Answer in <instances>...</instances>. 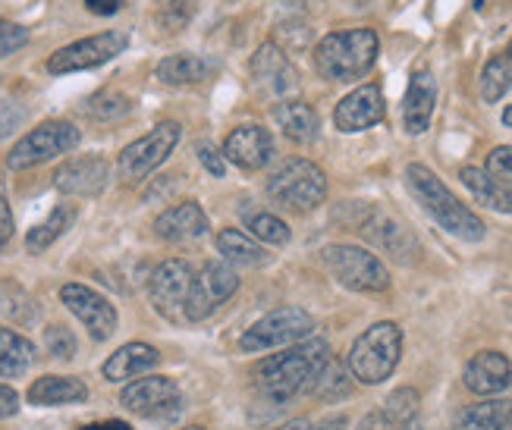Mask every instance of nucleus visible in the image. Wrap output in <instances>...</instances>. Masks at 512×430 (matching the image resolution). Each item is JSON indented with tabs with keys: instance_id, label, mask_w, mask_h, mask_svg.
I'll use <instances>...</instances> for the list:
<instances>
[{
	"instance_id": "obj_1",
	"label": "nucleus",
	"mask_w": 512,
	"mask_h": 430,
	"mask_svg": "<svg viewBox=\"0 0 512 430\" xmlns=\"http://www.w3.org/2000/svg\"><path fill=\"white\" fill-rule=\"evenodd\" d=\"M327 361H330V346L324 343V339L308 336V339H302V343H296L293 349L261 361V365L255 368L258 390L271 402H289L315 383V377L324 371Z\"/></svg>"
},
{
	"instance_id": "obj_2",
	"label": "nucleus",
	"mask_w": 512,
	"mask_h": 430,
	"mask_svg": "<svg viewBox=\"0 0 512 430\" xmlns=\"http://www.w3.org/2000/svg\"><path fill=\"white\" fill-rule=\"evenodd\" d=\"M406 186L418 198V205L425 208L443 230L465 242H481L484 239V220L462 205V201L440 183V176L428 170L425 164H409L406 167Z\"/></svg>"
},
{
	"instance_id": "obj_3",
	"label": "nucleus",
	"mask_w": 512,
	"mask_h": 430,
	"mask_svg": "<svg viewBox=\"0 0 512 430\" xmlns=\"http://www.w3.org/2000/svg\"><path fill=\"white\" fill-rule=\"evenodd\" d=\"M381 51L374 29H346L330 32L315 48V70L330 82H352L362 79Z\"/></svg>"
},
{
	"instance_id": "obj_4",
	"label": "nucleus",
	"mask_w": 512,
	"mask_h": 430,
	"mask_svg": "<svg viewBox=\"0 0 512 430\" xmlns=\"http://www.w3.org/2000/svg\"><path fill=\"white\" fill-rule=\"evenodd\" d=\"M399 355H403V330L393 321H381L352 343L346 368L359 383L374 387V383H384L396 371Z\"/></svg>"
},
{
	"instance_id": "obj_5",
	"label": "nucleus",
	"mask_w": 512,
	"mask_h": 430,
	"mask_svg": "<svg viewBox=\"0 0 512 430\" xmlns=\"http://www.w3.org/2000/svg\"><path fill=\"white\" fill-rule=\"evenodd\" d=\"M324 267L333 274L340 286L352 289V292H384L390 289V270L384 267V261L371 255L362 245H327L321 252Z\"/></svg>"
},
{
	"instance_id": "obj_6",
	"label": "nucleus",
	"mask_w": 512,
	"mask_h": 430,
	"mask_svg": "<svg viewBox=\"0 0 512 430\" xmlns=\"http://www.w3.org/2000/svg\"><path fill=\"white\" fill-rule=\"evenodd\" d=\"M267 195L283 208L311 211L327 198V176L311 161H289L267 179Z\"/></svg>"
},
{
	"instance_id": "obj_7",
	"label": "nucleus",
	"mask_w": 512,
	"mask_h": 430,
	"mask_svg": "<svg viewBox=\"0 0 512 430\" xmlns=\"http://www.w3.org/2000/svg\"><path fill=\"white\" fill-rule=\"evenodd\" d=\"M79 142H82V132L73 123H66V120H48V123H41L38 129L26 132L13 145V151L7 154V167L10 170L38 167L44 161H54V157L79 148Z\"/></svg>"
},
{
	"instance_id": "obj_8",
	"label": "nucleus",
	"mask_w": 512,
	"mask_h": 430,
	"mask_svg": "<svg viewBox=\"0 0 512 430\" xmlns=\"http://www.w3.org/2000/svg\"><path fill=\"white\" fill-rule=\"evenodd\" d=\"M315 330V318L296 305H283L271 314H264L261 321H255L246 333H242L239 346L242 352H267L277 346L302 343Z\"/></svg>"
},
{
	"instance_id": "obj_9",
	"label": "nucleus",
	"mask_w": 512,
	"mask_h": 430,
	"mask_svg": "<svg viewBox=\"0 0 512 430\" xmlns=\"http://www.w3.org/2000/svg\"><path fill=\"white\" fill-rule=\"evenodd\" d=\"M180 135H183L180 123H173V120L158 123L148 135H142V139H136L132 145L123 148L120 161H117L120 176L126 179V183H142L151 170H158L173 154L176 142H180Z\"/></svg>"
},
{
	"instance_id": "obj_10",
	"label": "nucleus",
	"mask_w": 512,
	"mask_h": 430,
	"mask_svg": "<svg viewBox=\"0 0 512 430\" xmlns=\"http://www.w3.org/2000/svg\"><path fill=\"white\" fill-rule=\"evenodd\" d=\"M236 289H239V274H236V270L227 261H208L192 277L189 299H186V308H183V318L192 321V324L211 318V314L220 305H224Z\"/></svg>"
},
{
	"instance_id": "obj_11",
	"label": "nucleus",
	"mask_w": 512,
	"mask_h": 430,
	"mask_svg": "<svg viewBox=\"0 0 512 430\" xmlns=\"http://www.w3.org/2000/svg\"><path fill=\"white\" fill-rule=\"evenodd\" d=\"M192 277H195V270L180 258L164 261V264L154 267V274L148 277V299H151L154 311H158L161 318L186 321L183 308H186V299H189Z\"/></svg>"
},
{
	"instance_id": "obj_12",
	"label": "nucleus",
	"mask_w": 512,
	"mask_h": 430,
	"mask_svg": "<svg viewBox=\"0 0 512 430\" xmlns=\"http://www.w3.org/2000/svg\"><path fill=\"white\" fill-rule=\"evenodd\" d=\"M123 51H126V35L123 32H101V35L66 44V48H60L57 54H51L48 70L54 76L79 73V70H95V66L114 60Z\"/></svg>"
},
{
	"instance_id": "obj_13",
	"label": "nucleus",
	"mask_w": 512,
	"mask_h": 430,
	"mask_svg": "<svg viewBox=\"0 0 512 430\" xmlns=\"http://www.w3.org/2000/svg\"><path fill=\"white\" fill-rule=\"evenodd\" d=\"M252 79L258 85V92L274 98L277 104L289 101L299 92V76L277 41H264L258 54L252 57Z\"/></svg>"
},
{
	"instance_id": "obj_14",
	"label": "nucleus",
	"mask_w": 512,
	"mask_h": 430,
	"mask_svg": "<svg viewBox=\"0 0 512 430\" xmlns=\"http://www.w3.org/2000/svg\"><path fill=\"white\" fill-rule=\"evenodd\" d=\"M60 302L76 314V318L85 324V330L92 333V339H98V343H104V339L114 336V330H117V308L110 305L101 296V292H95L92 286L66 283L60 289Z\"/></svg>"
},
{
	"instance_id": "obj_15",
	"label": "nucleus",
	"mask_w": 512,
	"mask_h": 430,
	"mask_svg": "<svg viewBox=\"0 0 512 430\" xmlns=\"http://www.w3.org/2000/svg\"><path fill=\"white\" fill-rule=\"evenodd\" d=\"M107 179H110V164L104 161V157L101 154H82V157H73V161L57 167L54 186L66 195L92 198V195H101L107 189Z\"/></svg>"
},
{
	"instance_id": "obj_16",
	"label": "nucleus",
	"mask_w": 512,
	"mask_h": 430,
	"mask_svg": "<svg viewBox=\"0 0 512 430\" xmlns=\"http://www.w3.org/2000/svg\"><path fill=\"white\" fill-rule=\"evenodd\" d=\"M224 157L230 164H236L239 170H261L267 167V161L274 157V139L271 132L258 123H246L236 126L227 142H224Z\"/></svg>"
},
{
	"instance_id": "obj_17",
	"label": "nucleus",
	"mask_w": 512,
	"mask_h": 430,
	"mask_svg": "<svg viewBox=\"0 0 512 430\" xmlns=\"http://www.w3.org/2000/svg\"><path fill=\"white\" fill-rule=\"evenodd\" d=\"M381 120H384V95L377 85L355 88L333 110V123H337L340 132H365Z\"/></svg>"
},
{
	"instance_id": "obj_18",
	"label": "nucleus",
	"mask_w": 512,
	"mask_h": 430,
	"mask_svg": "<svg viewBox=\"0 0 512 430\" xmlns=\"http://www.w3.org/2000/svg\"><path fill=\"white\" fill-rule=\"evenodd\" d=\"M120 402L136 415H161L180 405V387L170 377H142L120 393Z\"/></svg>"
},
{
	"instance_id": "obj_19",
	"label": "nucleus",
	"mask_w": 512,
	"mask_h": 430,
	"mask_svg": "<svg viewBox=\"0 0 512 430\" xmlns=\"http://www.w3.org/2000/svg\"><path fill=\"white\" fill-rule=\"evenodd\" d=\"M359 226H362L365 239H371L381 252L393 255L396 261H412L418 255V242L406 230V223H399L396 217H390L384 211H368V217Z\"/></svg>"
},
{
	"instance_id": "obj_20",
	"label": "nucleus",
	"mask_w": 512,
	"mask_h": 430,
	"mask_svg": "<svg viewBox=\"0 0 512 430\" xmlns=\"http://www.w3.org/2000/svg\"><path fill=\"white\" fill-rule=\"evenodd\" d=\"M434 104H437V79L428 66H418L409 79L406 98H403V126L409 135L428 132L431 117H434Z\"/></svg>"
},
{
	"instance_id": "obj_21",
	"label": "nucleus",
	"mask_w": 512,
	"mask_h": 430,
	"mask_svg": "<svg viewBox=\"0 0 512 430\" xmlns=\"http://www.w3.org/2000/svg\"><path fill=\"white\" fill-rule=\"evenodd\" d=\"M465 387L478 396H497L512 387V361L500 352H478L465 365Z\"/></svg>"
},
{
	"instance_id": "obj_22",
	"label": "nucleus",
	"mask_w": 512,
	"mask_h": 430,
	"mask_svg": "<svg viewBox=\"0 0 512 430\" xmlns=\"http://www.w3.org/2000/svg\"><path fill=\"white\" fill-rule=\"evenodd\" d=\"M205 230H208V217L195 201H180V205L167 208L154 220V233L167 242H189V239L205 236Z\"/></svg>"
},
{
	"instance_id": "obj_23",
	"label": "nucleus",
	"mask_w": 512,
	"mask_h": 430,
	"mask_svg": "<svg viewBox=\"0 0 512 430\" xmlns=\"http://www.w3.org/2000/svg\"><path fill=\"white\" fill-rule=\"evenodd\" d=\"M274 123L283 129L286 139H293L299 145H308L318 139L321 132V120L311 104L299 101V98H289V101H280L274 107Z\"/></svg>"
},
{
	"instance_id": "obj_24",
	"label": "nucleus",
	"mask_w": 512,
	"mask_h": 430,
	"mask_svg": "<svg viewBox=\"0 0 512 430\" xmlns=\"http://www.w3.org/2000/svg\"><path fill=\"white\" fill-rule=\"evenodd\" d=\"M161 361L158 349L148 346V343H126L120 346L114 355L104 361V377L107 380H132V377H142L145 371H151L154 365Z\"/></svg>"
},
{
	"instance_id": "obj_25",
	"label": "nucleus",
	"mask_w": 512,
	"mask_h": 430,
	"mask_svg": "<svg viewBox=\"0 0 512 430\" xmlns=\"http://www.w3.org/2000/svg\"><path fill=\"white\" fill-rule=\"evenodd\" d=\"M214 73V63L202 54H173L154 66V76L164 85H195Z\"/></svg>"
},
{
	"instance_id": "obj_26",
	"label": "nucleus",
	"mask_w": 512,
	"mask_h": 430,
	"mask_svg": "<svg viewBox=\"0 0 512 430\" xmlns=\"http://www.w3.org/2000/svg\"><path fill=\"white\" fill-rule=\"evenodd\" d=\"M88 399V387L79 377H38L29 387V402L32 405H73V402H85Z\"/></svg>"
},
{
	"instance_id": "obj_27",
	"label": "nucleus",
	"mask_w": 512,
	"mask_h": 430,
	"mask_svg": "<svg viewBox=\"0 0 512 430\" xmlns=\"http://www.w3.org/2000/svg\"><path fill=\"white\" fill-rule=\"evenodd\" d=\"M35 361V346L32 339H26L16 330L0 327V377H19L32 368Z\"/></svg>"
},
{
	"instance_id": "obj_28",
	"label": "nucleus",
	"mask_w": 512,
	"mask_h": 430,
	"mask_svg": "<svg viewBox=\"0 0 512 430\" xmlns=\"http://www.w3.org/2000/svg\"><path fill=\"white\" fill-rule=\"evenodd\" d=\"M484 173L494 189V208L512 214V145H500L487 154Z\"/></svg>"
},
{
	"instance_id": "obj_29",
	"label": "nucleus",
	"mask_w": 512,
	"mask_h": 430,
	"mask_svg": "<svg viewBox=\"0 0 512 430\" xmlns=\"http://www.w3.org/2000/svg\"><path fill=\"white\" fill-rule=\"evenodd\" d=\"M509 418V402L503 399H484L475 405H465L456 415L453 430H503Z\"/></svg>"
},
{
	"instance_id": "obj_30",
	"label": "nucleus",
	"mask_w": 512,
	"mask_h": 430,
	"mask_svg": "<svg viewBox=\"0 0 512 430\" xmlns=\"http://www.w3.org/2000/svg\"><path fill=\"white\" fill-rule=\"evenodd\" d=\"M217 252L224 255L230 264H242V267H258L267 261L264 245H258L249 233H242V230H220L217 233Z\"/></svg>"
},
{
	"instance_id": "obj_31",
	"label": "nucleus",
	"mask_w": 512,
	"mask_h": 430,
	"mask_svg": "<svg viewBox=\"0 0 512 430\" xmlns=\"http://www.w3.org/2000/svg\"><path fill=\"white\" fill-rule=\"evenodd\" d=\"M73 220H76V208H73V205H57V208L48 214V220L38 223V226H32V230H29L26 248H29V252H44V248L54 245L66 230H70Z\"/></svg>"
},
{
	"instance_id": "obj_32",
	"label": "nucleus",
	"mask_w": 512,
	"mask_h": 430,
	"mask_svg": "<svg viewBox=\"0 0 512 430\" xmlns=\"http://www.w3.org/2000/svg\"><path fill=\"white\" fill-rule=\"evenodd\" d=\"M418 393L412 387H403V390H393L387 396V409H384V418L390 421V427H399V430H421L418 424Z\"/></svg>"
},
{
	"instance_id": "obj_33",
	"label": "nucleus",
	"mask_w": 512,
	"mask_h": 430,
	"mask_svg": "<svg viewBox=\"0 0 512 430\" xmlns=\"http://www.w3.org/2000/svg\"><path fill=\"white\" fill-rule=\"evenodd\" d=\"M512 88V66L506 57H491L481 70V98L487 104H497Z\"/></svg>"
},
{
	"instance_id": "obj_34",
	"label": "nucleus",
	"mask_w": 512,
	"mask_h": 430,
	"mask_svg": "<svg viewBox=\"0 0 512 430\" xmlns=\"http://www.w3.org/2000/svg\"><path fill=\"white\" fill-rule=\"evenodd\" d=\"M198 10V0H154V22L164 32L186 29Z\"/></svg>"
},
{
	"instance_id": "obj_35",
	"label": "nucleus",
	"mask_w": 512,
	"mask_h": 430,
	"mask_svg": "<svg viewBox=\"0 0 512 430\" xmlns=\"http://www.w3.org/2000/svg\"><path fill=\"white\" fill-rule=\"evenodd\" d=\"M311 390H315V396H321V399H340L352 390V374L346 365L330 358L324 371L315 377V383H311Z\"/></svg>"
},
{
	"instance_id": "obj_36",
	"label": "nucleus",
	"mask_w": 512,
	"mask_h": 430,
	"mask_svg": "<svg viewBox=\"0 0 512 430\" xmlns=\"http://www.w3.org/2000/svg\"><path fill=\"white\" fill-rule=\"evenodd\" d=\"M249 230H252V236L261 239L264 245H286V242H289V226H286V220H280L277 214H267V211L252 214V217H249Z\"/></svg>"
},
{
	"instance_id": "obj_37",
	"label": "nucleus",
	"mask_w": 512,
	"mask_h": 430,
	"mask_svg": "<svg viewBox=\"0 0 512 430\" xmlns=\"http://www.w3.org/2000/svg\"><path fill=\"white\" fill-rule=\"evenodd\" d=\"M129 98L120 95V92H101L95 95L92 101L85 104V113L88 117H95V120H117L123 117V113H129Z\"/></svg>"
},
{
	"instance_id": "obj_38",
	"label": "nucleus",
	"mask_w": 512,
	"mask_h": 430,
	"mask_svg": "<svg viewBox=\"0 0 512 430\" xmlns=\"http://www.w3.org/2000/svg\"><path fill=\"white\" fill-rule=\"evenodd\" d=\"M459 179L465 183V189H469L481 201V205L494 208V189H491V179H487L484 170H478V167H462Z\"/></svg>"
},
{
	"instance_id": "obj_39",
	"label": "nucleus",
	"mask_w": 512,
	"mask_h": 430,
	"mask_svg": "<svg viewBox=\"0 0 512 430\" xmlns=\"http://www.w3.org/2000/svg\"><path fill=\"white\" fill-rule=\"evenodd\" d=\"M26 44H29V29L16 26L10 19H0V57H10L19 48H26Z\"/></svg>"
},
{
	"instance_id": "obj_40",
	"label": "nucleus",
	"mask_w": 512,
	"mask_h": 430,
	"mask_svg": "<svg viewBox=\"0 0 512 430\" xmlns=\"http://www.w3.org/2000/svg\"><path fill=\"white\" fill-rule=\"evenodd\" d=\"M44 346L54 358H73L76 355V336L66 330V327H48L44 333Z\"/></svg>"
},
{
	"instance_id": "obj_41",
	"label": "nucleus",
	"mask_w": 512,
	"mask_h": 430,
	"mask_svg": "<svg viewBox=\"0 0 512 430\" xmlns=\"http://www.w3.org/2000/svg\"><path fill=\"white\" fill-rule=\"evenodd\" d=\"M198 161H202L205 170H208L211 176H217V179L227 173V157H224V151H217V148L208 145V142L198 145Z\"/></svg>"
},
{
	"instance_id": "obj_42",
	"label": "nucleus",
	"mask_w": 512,
	"mask_h": 430,
	"mask_svg": "<svg viewBox=\"0 0 512 430\" xmlns=\"http://www.w3.org/2000/svg\"><path fill=\"white\" fill-rule=\"evenodd\" d=\"M22 120H26V110H22L19 104H13V101H0V139L10 135L13 129H19Z\"/></svg>"
},
{
	"instance_id": "obj_43",
	"label": "nucleus",
	"mask_w": 512,
	"mask_h": 430,
	"mask_svg": "<svg viewBox=\"0 0 512 430\" xmlns=\"http://www.w3.org/2000/svg\"><path fill=\"white\" fill-rule=\"evenodd\" d=\"M13 236V211H10V201L4 192V183H0V248H4Z\"/></svg>"
},
{
	"instance_id": "obj_44",
	"label": "nucleus",
	"mask_w": 512,
	"mask_h": 430,
	"mask_svg": "<svg viewBox=\"0 0 512 430\" xmlns=\"http://www.w3.org/2000/svg\"><path fill=\"white\" fill-rule=\"evenodd\" d=\"M286 430H346V418L343 415H330L318 424H308V421H296V424H289Z\"/></svg>"
},
{
	"instance_id": "obj_45",
	"label": "nucleus",
	"mask_w": 512,
	"mask_h": 430,
	"mask_svg": "<svg viewBox=\"0 0 512 430\" xmlns=\"http://www.w3.org/2000/svg\"><path fill=\"white\" fill-rule=\"evenodd\" d=\"M19 412V396L13 387H7V383H0V418H10Z\"/></svg>"
},
{
	"instance_id": "obj_46",
	"label": "nucleus",
	"mask_w": 512,
	"mask_h": 430,
	"mask_svg": "<svg viewBox=\"0 0 512 430\" xmlns=\"http://www.w3.org/2000/svg\"><path fill=\"white\" fill-rule=\"evenodd\" d=\"M126 0H85V7L92 10L95 16H114L123 10Z\"/></svg>"
},
{
	"instance_id": "obj_47",
	"label": "nucleus",
	"mask_w": 512,
	"mask_h": 430,
	"mask_svg": "<svg viewBox=\"0 0 512 430\" xmlns=\"http://www.w3.org/2000/svg\"><path fill=\"white\" fill-rule=\"evenodd\" d=\"M359 430H390V421L384 418V412H371V415L362 418Z\"/></svg>"
},
{
	"instance_id": "obj_48",
	"label": "nucleus",
	"mask_w": 512,
	"mask_h": 430,
	"mask_svg": "<svg viewBox=\"0 0 512 430\" xmlns=\"http://www.w3.org/2000/svg\"><path fill=\"white\" fill-rule=\"evenodd\" d=\"M82 430H132L126 421H98V424H85Z\"/></svg>"
},
{
	"instance_id": "obj_49",
	"label": "nucleus",
	"mask_w": 512,
	"mask_h": 430,
	"mask_svg": "<svg viewBox=\"0 0 512 430\" xmlns=\"http://www.w3.org/2000/svg\"><path fill=\"white\" fill-rule=\"evenodd\" d=\"M503 123H506V126H512V104L503 110Z\"/></svg>"
},
{
	"instance_id": "obj_50",
	"label": "nucleus",
	"mask_w": 512,
	"mask_h": 430,
	"mask_svg": "<svg viewBox=\"0 0 512 430\" xmlns=\"http://www.w3.org/2000/svg\"><path fill=\"white\" fill-rule=\"evenodd\" d=\"M506 427L512 430V405H509V418H506Z\"/></svg>"
},
{
	"instance_id": "obj_51",
	"label": "nucleus",
	"mask_w": 512,
	"mask_h": 430,
	"mask_svg": "<svg viewBox=\"0 0 512 430\" xmlns=\"http://www.w3.org/2000/svg\"><path fill=\"white\" fill-rule=\"evenodd\" d=\"M183 430H205V427H183Z\"/></svg>"
},
{
	"instance_id": "obj_52",
	"label": "nucleus",
	"mask_w": 512,
	"mask_h": 430,
	"mask_svg": "<svg viewBox=\"0 0 512 430\" xmlns=\"http://www.w3.org/2000/svg\"><path fill=\"white\" fill-rule=\"evenodd\" d=\"M509 60H512V44H509Z\"/></svg>"
}]
</instances>
